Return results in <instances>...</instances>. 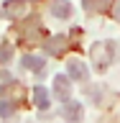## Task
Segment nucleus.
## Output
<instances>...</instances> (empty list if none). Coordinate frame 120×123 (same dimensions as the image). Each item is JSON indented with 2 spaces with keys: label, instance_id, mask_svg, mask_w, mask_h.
Here are the masks:
<instances>
[{
  "label": "nucleus",
  "instance_id": "3",
  "mask_svg": "<svg viewBox=\"0 0 120 123\" xmlns=\"http://www.w3.org/2000/svg\"><path fill=\"white\" fill-rule=\"evenodd\" d=\"M54 92H56V98H59L61 103L72 100V98H69V95H72V82H69L67 74H56V77H54Z\"/></svg>",
  "mask_w": 120,
  "mask_h": 123
},
{
  "label": "nucleus",
  "instance_id": "9",
  "mask_svg": "<svg viewBox=\"0 0 120 123\" xmlns=\"http://www.w3.org/2000/svg\"><path fill=\"white\" fill-rule=\"evenodd\" d=\"M33 100H36V105L41 108V110H46V108H49V92H46V87L36 85V87H33Z\"/></svg>",
  "mask_w": 120,
  "mask_h": 123
},
{
  "label": "nucleus",
  "instance_id": "12",
  "mask_svg": "<svg viewBox=\"0 0 120 123\" xmlns=\"http://www.w3.org/2000/svg\"><path fill=\"white\" fill-rule=\"evenodd\" d=\"M15 103H10V100H3V103H0V115H3V118H8V115H13L15 113Z\"/></svg>",
  "mask_w": 120,
  "mask_h": 123
},
{
  "label": "nucleus",
  "instance_id": "2",
  "mask_svg": "<svg viewBox=\"0 0 120 123\" xmlns=\"http://www.w3.org/2000/svg\"><path fill=\"white\" fill-rule=\"evenodd\" d=\"M61 118L69 121V123H79V121H82V103L67 100V103L61 105Z\"/></svg>",
  "mask_w": 120,
  "mask_h": 123
},
{
  "label": "nucleus",
  "instance_id": "1",
  "mask_svg": "<svg viewBox=\"0 0 120 123\" xmlns=\"http://www.w3.org/2000/svg\"><path fill=\"white\" fill-rule=\"evenodd\" d=\"M115 54H118V44L115 41H100L97 46H92V59H95V67H107L110 62H115Z\"/></svg>",
  "mask_w": 120,
  "mask_h": 123
},
{
  "label": "nucleus",
  "instance_id": "8",
  "mask_svg": "<svg viewBox=\"0 0 120 123\" xmlns=\"http://www.w3.org/2000/svg\"><path fill=\"white\" fill-rule=\"evenodd\" d=\"M64 41H67L64 36H59V38H49V41H44V49H46L49 54H61L64 49H67V44H64Z\"/></svg>",
  "mask_w": 120,
  "mask_h": 123
},
{
  "label": "nucleus",
  "instance_id": "13",
  "mask_svg": "<svg viewBox=\"0 0 120 123\" xmlns=\"http://www.w3.org/2000/svg\"><path fill=\"white\" fill-rule=\"evenodd\" d=\"M115 18H118V21H120V5L115 8Z\"/></svg>",
  "mask_w": 120,
  "mask_h": 123
},
{
  "label": "nucleus",
  "instance_id": "10",
  "mask_svg": "<svg viewBox=\"0 0 120 123\" xmlns=\"http://www.w3.org/2000/svg\"><path fill=\"white\" fill-rule=\"evenodd\" d=\"M110 3H113V0H82V5L87 8V10H92V13H95V10H105Z\"/></svg>",
  "mask_w": 120,
  "mask_h": 123
},
{
  "label": "nucleus",
  "instance_id": "7",
  "mask_svg": "<svg viewBox=\"0 0 120 123\" xmlns=\"http://www.w3.org/2000/svg\"><path fill=\"white\" fill-rule=\"evenodd\" d=\"M23 67H26V69H31V72H44L46 62L41 59V56H33V54H26V56H23Z\"/></svg>",
  "mask_w": 120,
  "mask_h": 123
},
{
  "label": "nucleus",
  "instance_id": "11",
  "mask_svg": "<svg viewBox=\"0 0 120 123\" xmlns=\"http://www.w3.org/2000/svg\"><path fill=\"white\" fill-rule=\"evenodd\" d=\"M10 56H13V46L8 44V41H0V64L10 62Z\"/></svg>",
  "mask_w": 120,
  "mask_h": 123
},
{
  "label": "nucleus",
  "instance_id": "5",
  "mask_svg": "<svg viewBox=\"0 0 120 123\" xmlns=\"http://www.w3.org/2000/svg\"><path fill=\"white\" fill-rule=\"evenodd\" d=\"M67 69H69V77L77 80V82H87V77H90V69L84 67V62H79V59L67 62Z\"/></svg>",
  "mask_w": 120,
  "mask_h": 123
},
{
  "label": "nucleus",
  "instance_id": "4",
  "mask_svg": "<svg viewBox=\"0 0 120 123\" xmlns=\"http://www.w3.org/2000/svg\"><path fill=\"white\" fill-rule=\"evenodd\" d=\"M26 10V0H8L0 5V18H18Z\"/></svg>",
  "mask_w": 120,
  "mask_h": 123
},
{
  "label": "nucleus",
  "instance_id": "6",
  "mask_svg": "<svg viewBox=\"0 0 120 123\" xmlns=\"http://www.w3.org/2000/svg\"><path fill=\"white\" fill-rule=\"evenodd\" d=\"M51 13L59 15V18H69V15L74 13V8L69 5L67 0H54V3H51Z\"/></svg>",
  "mask_w": 120,
  "mask_h": 123
}]
</instances>
